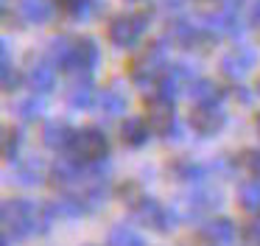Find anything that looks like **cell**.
<instances>
[{
    "label": "cell",
    "mask_w": 260,
    "mask_h": 246,
    "mask_svg": "<svg viewBox=\"0 0 260 246\" xmlns=\"http://www.w3.org/2000/svg\"><path fill=\"white\" fill-rule=\"evenodd\" d=\"M56 204H37L28 199H6L3 201V227L9 238H28L37 232H48L56 218Z\"/></svg>",
    "instance_id": "6da1fadb"
},
{
    "label": "cell",
    "mask_w": 260,
    "mask_h": 246,
    "mask_svg": "<svg viewBox=\"0 0 260 246\" xmlns=\"http://www.w3.org/2000/svg\"><path fill=\"white\" fill-rule=\"evenodd\" d=\"M148 22H151V14L148 11H135V14H120L109 22L107 28V37L115 48H135L140 42V37L146 34Z\"/></svg>",
    "instance_id": "7a4b0ae2"
},
{
    "label": "cell",
    "mask_w": 260,
    "mask_h": 246,
    "mask_svg": "<svg viewBox=\"0 0 260 246\" xmlns=\"http://www.w3.org/2000/svg\"><path fill=\"white\" fill-rule=\"evenodd\" d=\"M165 37L174 45L185 50H207L210 45L215 42V31L207 25H196V22L187 20H168L165 25Z\"/></svg>",
    "instance_id": "3957f363"
},
{
    "label": "cell",
    "mask_w": 260,
    "mask_h": 246,
    "mask_svg": "<svg viewBox=\"0 0 260 246\" xmlns=\"http://www.w3.org/2000/svg\"><path fill=\"white\" fill-rule=\"evenodd\" d=\"M162 67H168L165 65V45L162 42H148L146 48L140 50V56L132 62L129 76L135 84L148 87L151 81H157V78L162 76Z\"/></svg>",
    "instance_id": "277c9868"
},
{
    "label": "cell",
    "mask_w": 260,
    "mask_h": 246,
    "mask_svg": "<svg viewBox=\"0 0 260 246\" xmlns=\"http://www.w3.org/2000/svg\"><path fill=\"white\" fill-rule=\"evenodd\" d=\"M68 151L81 162H101L104 157L109 154V140H107V134L95 126L79 129V132H73V140H70Z\"/></svg>",
    "instance_id": "5b68a950"
},
{
    "label": "cell",
    "mask_w": 260,
    "mask_h": 246,
    "mask_svg": "<svg viewBox=\"0 0 260 246\" xmlns=\"http://www.w3.org/2000/svg\"><path fill=\"white\" fill-rule=\"evenodd\" d=\"M135 210V216L140 218L146 227L157 229V232L168 235L176 229V221H179V216H176V210H171V207H162L157 199H151V196H146V199L140 201L137 207H132Z\"/></svg>",
    "instance_id": "8992f818"
},
{
    "label": "cell",
    "mask_w": 260,
    "mask_h": 246,
    "mask_svg": "<svg viewBox=\"0 0 260 246\" xmlns=\"http://www.w3.org/2000/svg\"><path fill=\"white\" fill-rule=\"evenodd\" d=\"M146 123L151 129V134H162L171 137V132L176 129V112H174V101L162 98V95L154 93L146 101Z\"/></svg>",
    "instance_id": "52a82bcc"
},
{
    "label": "cell",
    "mask_w": 260,
    "mask_h": 246,
    "mask_svg": "<svg viewBox=\"0 0 260 246\" xmlns=\"http://www.w3.org/2000/svg\"><path fill=\"white\" fill-rule=\"evenodd\" d=\"M254 65H257V50L249 48V45H235L232 50H226L221 56V73L226 78H232V81L243 78Z\"/></svg>",
    "instance_id": "ba28073f"
},
{
    "label": "cell",
    "mask_w": 260,
    "mask_h": 246,
    "mask_svg": "<svg viewBox=\"0 0 260 246\" xmlns=\"http://www.w3.org/2000/svg\"><path fill=\"white\" fill-rule=\"evenodd\" d=\"M98 59H101V48L92 37H81L73 42V62H70V73L73 76H90L95 70Z\"/></svg>",
    "instance_id": "9c48e42d"
},
{
    "label": "cell",
    "mask_w": 260,
    "mask_h": 246,
    "mask_svg": "<svg viewBox=\"0 0 260 246\" xmlns=\"http://www.w3.org/2000/svg\"><path fill=\"white\" fill-rule=\"evenodd\" d=\"M87 171L90 168H84L81 160H76V157H59L51 165V179L56 188H76V184L87 182Z\"/></svg>",
    "instance_id": "30bf717a"
},
{
    "label": "cell",
    "mask_w": 260,
    "mask_h": 246,
    "mask_svg": "<svg viewBox=\"0 0 260 246\" xmlns=\"http://www.w3.org/2000/svg\"><path fill=\"white\" fill-rule=\"evenodd\" d=\"M224 123H226V112H221V106L196 104L193 112H190V126H193V132L202 134V137H213V134H218Z\"/></svg>",
    "instance_id": "8fae6325"
},
{
    "label": "cell",
    "mask_w": 260,
    "mask_h": 246,
    "mask_svg": "<svg viewBox=\"0 0 260 246\" xmlns=\"http://www.w3.org/2000/svg\"><path fill=\"white\" fill-rule=\"evenodd\" d=\"M182 201H185V216L199 218V216H204V212L215 210V207L221 204V190L210 188V184H199V188L193 190V193H187Z\"/></svg>",
    "instance_id": "7c38bea8"
},
{
    "label": "cell",
    "mask_w": 260,
    "mask_h": 246,
    "mask_svg": "<svg viewBox=\"0 0 260 246\" xmlns=\"http://www.w3.org/2000/svg\"><path fill=\"white\" fill-rule=\"evenodd\" d=\"M204 25L213 28L215 34H226V37H241L243 34V25H241V17H238V11L232 9V6H226L224 11H218V14H210L204 17Z\"/></svg>",
    "instance_id": "4fadbf2b"
},
{
    "label": "cell",
    "mask_w": 260,
    "mask_h": 246,
    "mask_svg": "<svg viewBox=\"0 0 260 246\" xmlns=\"http://www.w3.org/2000/svg\"><path fill=\"white\" fill-rule=\"evenodd\" d=\"M187 95H190L193 104H204V106H218L224 101V89L215 81H210V78H196L187 87Z\"/></svg>",
    "instance_id": "5bb4252c"
},
{
    "label": "cell",
    "mask_w": 260,
    "mask_h": 246,
    "mask_svg": "<svg viewBox=\"0 0 260 246\" xmlns=\"http://www.w3.org/2000/svg\"><path fill=\"white\" fill-rule=\"evenodd\" d=\"M17 11L31 25H45L53 17V3L51 0H17Z\"/></svg>",
    "instance_id": "9a60e30c"
},
{
    "label": "cell",
    "mask_w": 260,
    "mask_h": 246,
    "mask_svg": "<svg viewBox=\"0 0 260 246\" xmlns=\"http://www.w3.org/2000/svg\"><path fill=\"white\" fill-rule=\"evenodd\" d=\"M126 106H129V98H126V93L118 89V87H107V89H101V95H98V109H101L104 117L123 115Z\"/></svg>",
    "instance_id": "2e32d148"
},
{
    "label": "cell",
    "mask_w": 260,
    "mask_h": 246,
    "mask_svg": "<svg viewBox=\"0 0 260 246\" xmlns=\"http://www.w3.org/2000/svg\"><path fill=\"white\" fill-rule=\"evenodd\" d=\"M204 173H207V168L193 162V160H185V157L168 162V176L176 179V182H202Z\"/></svg>",
    "instance_id": "e0dca14e"
},
{
    "label": "cell",
    "mask_w": 260,
    "mask_h": 246,
    "mask_svg": "<svg viewBox=\"0 0 260 246\" xmlns=\"http://www.w3.org/2000/svg\"><path fill=\"white\" fill-rule=\"evenodd\" d=\"M148 123L143 120V117H126L123 126H120V140H123L129 148H140V145H146L148 140Z\"/></svg>",
    "instance_id": "ac0fdd59"
},
{
    "label": "cell",
    "mask_w": 260,
    "mask_h": 246,
    "mask_svg": "<svg viewBox=\"0 0 260 246\" xmlns=\"http://www.w3.org/2000/svg\"><path fill=\"white\" fill-rule=\"evenodd\" d=\"M42 140H45L48 148L62 151V148H68L70 140H73V129H70L68 123H62V120H51V123H45V129H42Z\"/></svg>",
    "instance_id": "d6986e66"
},
{
    "label": "cell",
    "mask_w": 260,
    "mask_h": 246,
    "mask_svg": "<svg viewBox=\"0 0 260 246\" xmlns=\"http://www.w3.org/2000/svg\"><path fill=\"white\" fill-rule=\"evenodd\" d=\"M28 87L37 89V93H51V89L56 87V73H53V67L45 65V62L31 65V70H28Z\"/></svg>",
    "instance_id": "ffe728a7"
},
{
    "label": "cell",
    "mask_w": 260,
    "mask_h": 246,
    "mask_svg": "<svg viewBox=\"0 0 260 246\" xmlns=\"http://www.w3.org/2000/svg\"><path fill=\"white\" fill-rule=\"evenodd\" d=\"M68 104L73 109H87L92 104V84H90V76H76V81L70 84L68 89Z\"/></svg>",
    "instance_id": "44dd1931"
},
{
    "label": "cell",
    "mask_w": 260,
    "mask_h": 246,
    "mask_svg": "<svg viewBox=\"0 0 260 246\" xmlns=\"http://www.w3.org/2000/svg\"><path fill=\"white\" fill-rule=\"evenodd\" d=\"M238 204L246 212H260V179H246L238 184Z\"/></svg>",
    "instance_id": "7402d4cb"
},
{
    "label": "cell",
    "mask_w": 260,
    "mask_h": 246,
    "mask_svg": "<svg viewBox=\"0 0 260 246\" xmlns=\"http://www.w3.org/2000/svg\"><path fill=\"white\" fill-rule=\"evenodd\" d=\"M48 59L53 62L62 70H70V62H73V45L68 37H53L48 42Z\"/></svg>",
    "instance_id": "603a6c76"
},
{
    "label": "cell",
    "mask_w": 260,
    "mask_h": 246,
    "mask_svg": "<svg viewBox=\"0 0 260 246\" xmlns=\"http://www.w3.org/2000/svg\"><path fill=\"white\" fill-rule=\"evenodd\" d=\"M202 232L210 235L215 243L226 246V243H232V238H235V224H232L230 218H210V221L202 227Z\"/></svg>",
    "instance_id": "cb8c5ba5"
},
{
    "label": "cell",
    "mask_w": 260,
    "mask_h": 246,
    "mask_svg": "<svg viewBox=\"0 0 260 246\" xmlns=\"http://www.w3.org/2000/svg\"><path fill=\"white\" fill-rule=\"evenodd\" d=\"M14 182L23 184V188H37V184L42 182V162L37 160V157H31L28 162L17 165V171H14Z\"/></svg>",
    "instance_id": "d4e9b609"
},
{
    "label": "cell",
    "mask_w": 260,
    "mask_h": 246,
    "mask_svg": "<svg viewBox=\"0 0 260 246\" xmlns=\"http://www.w3.org/2000/svg\"><path fill=\"white\" fill-rule=\"evenodd\" d=\"M98 0H59V9L73 20H87L90 14H95Z\"/></svg>",
    "instance_id": "484cf974"
},
{
    "label": "cell",
    "mask_w": 260,
    "mask_h": 246,
    "mask_svg": "<svg viewBox=\"0 0 260 246\" xmlns=\"http://www.w3.org/2000/svg\"><path fill=\"white\" fill-rule=\"evenodd\" d=\"M109 246H146V240H143L132 227L118 224V227L109 232Z\"/></svg>",
    "instance_id": "4316f807"
},
{
    "label": "cell",
    "mask_w": 260,
    "mask_h": 246,
    "mask_svg": "<svg viewBox=\"0 0 260 246\" xmlns=\"http://www.w3.org/2000/svg\"><path fill=\"white\" fill-rule=\"evenodd\" d=\"M42 109H45V104H42L37 95H28V98H23V101H17V104H14V112H17L25 123H34L37 117L42 115Z\"/></svg>",
    "instance_id": "83f0119b"
},
{
    "label": "cell",
    "mask_w": 260,
    "mask_h": 246,
    "mask_svg": "<svg viewBox=\"0 0 260 246\" xmlns=\"http://www.w3.org/2000/svg\"><path fill=\"white\" fill-rule=\"evenodd\" d=\"M20 143H23V134H20L17 129H6V132H3V157H6L9 162L17 160Z\"/></svg>",
    "instance_id": "f1b7e54d"
},
{
    "label": "cell",
    "mask_w": 260,
    "mask_h": 246,
    "mask_svg": "<svg viewBox=\"0 0 260 246\" xmlns=\"http://www.w3.org/2000/svg\"><path fill=\"white\" fill-rule=\"evenodd\" d=\"M118 196L123 199V204H129V207H137L143 199H146V193L140 190V184H137V182H123L118 188Z\"/></svg>",
    "instance_id": "f546056e"
},
{
    "label": "cell",
    "mask_w": 260,
    "mask_h": 246,
    "mask_svg": "<svg viewBox=\"0 0 260 246\" xmlns=\"http://www.w3.org/2000/svg\"><path fill=\"white\" fill-rule=\"evenodd\" d=\"M17 87H20L17 67L12 65V59H3V89H6V93H14Z\"/></svg>",
    "instance_id": "4dcf8cb0"
},
{
    "label": "cell",
    "mask_w": 260,
    "mask_h": 246,
    "mask_svg": "<svg viewBox=\"0 0 260 246\" xmlns=\"http://www.w3.org/2000/svg\"><path fill=\"white\" fill-rule=\"evenodd\" d=\"M241 165L249 171V176H254V179H260V151H246V154L241 157Z\"/></svg>",
    "instance_id": "1f68e13d"
},
{
    "label": "cell",
    "mask_w": 260,
    "mask_h": 246,
    "mask_svg": "<svg viewBox=\"0 0 260 246\" xmlns=\"http://www.w3.org/2000/svg\"><path fill=\"white\" fill-rule=\"evenodd\" d=\"M243 240H246L249 246H260V218L252 224H246V229H243Z\"/></svg>",
    "instance_id": "d6a6232c"
},
{
    "label": "cell",
    "mask_w": 260,
    "mask_h": 246,
    "mask_svg": "<svg viewBox=\"0 0 260 246\" xmlns=\"http://www.w3.org/2000/svg\"><path fill=\"white\" fill-rule=\"evenodd\" d=\"M190 246H221V243H215L213 238H210V235H204V232H199L196 238L190 240Z\"/></svg>",
    "instance_id": "836d02e7"
},
{
    "label": "cell",
    "mask_w": 260,
    "mask_h": 246,
    "mask_svg": "<svg viewBox=\"0 0 260 246\" xmlns=\"http://www.w3.org/2000/svg\"><path fill=\"white\" fill-rule=\"evenodd\" d=\"M249 22L260 28V0H254V3H252V9H249Z\"/></svg>",
    "instance_id": "e575fe53"
},
{
    "label": "cell",
    "mask_w": 260,
    "mask_h": 246,
    "mask_svg": "<svg viewBox=\"0 0 260 246\" xmlns=\"http://www.w3.org/2000/svg\"><path fill=\"white\" fill-rule=\"evenodd\" d=\"M159 6H162V9L176 11V9H182V6H185V0H159Z\"/></svg>",
    "instance_id": "d590c367"
},
{
    "label": "cell",
    "mask_w": 260,
    "mask_h": 246,
    "mask_svg": "<svg viewBox=\"0 0 260 246\" xmlns=\"http://www.w3.org/2000/svg\"><path fill=\"white\" fill-rule=\"evenodd\" d=\"M235 98H241V101H243V104H246V101H249V95H246V93H243V87H238V89H235Z\"/></svg>",
    "instance_id": "8d00e7d4"
},
{
    "label": "cell",
    "mask_w": 260,
    "mask_h": 246,
    "mask_svg": "<svg viewBox=\"0 0 260 246\" xmlns=\"http://www.w3.org/2000/svg\"><path fill=\"white\" fill-rule=\"evenodd\" d=\"M3 246H9V238H3Z\"/></svg>",
    "instance_id": "74e56055"
},
{
    "label": "cell",
    "mask_w": 260,
    "mask_h": 246,
    "mask_svg": "<svg viewBox=\"0 0 260 246\" xmlns=\"http://www.w3.org/2000/svg\"><path fill=\"white\" fill-rule=\"evenodd\" d=\"M257 129H260V115H257Z\"/></svg>",
    "instance_id": "f35d334b"
},
{
    "label": "cell",
    "mask_w": 260,
    "mask_h": 246,
    "mask_svg": "<svg viewBox=\"0 0 260 246\" xmlns=\"http://www.w3.org/2000/svg\"><path fill=\"white\" fill-rule=\"evenodd\" d=\"M257 93H260V81H257Z\"/></svg>",
    "instance_id": "ab89813d"
},
{
    "label": "cell",
    "mask_w": 260,
    "mask_h": 246,
    "mask_svg": "<svg viewBox=\"0 0 260 246\" xmlns=\"http://www.w3.org/2000/svg\"><path fill=\"white\" fill-rule=\"evenodd\" d=\"M132 3H137V0H132Z\"/></svg>",
    "instance_id": "60d3db41"
}]
</instances>
